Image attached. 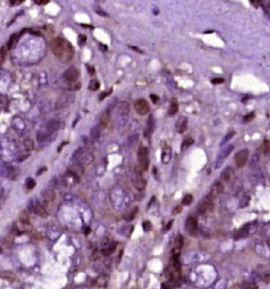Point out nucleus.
<instances>
[{
	"instance_id": "nucleus-15",
	"label": "nucleus",
	"mask_w": 270,
	"mask_h": 289,
	"mask_svg": "<svg viewBox=\"0 0 270 289\" xmlns=\"http://www.w3.org/2000/svg\"><path fill=\"white\" fill-rule=\"evenodd\" d=\"M73 100H74V97H73L72 95H63V97H60L58 102H56V108L65 107V106L69 105Z\"/></svg>"
},
{
	"instance_id": "nucleus-45",
	"label": "nucleus",
	"mask_w": 270,
	"mask_h": 289,
	"mask_svg": "<svg viewBox=\"0 0 270 289\" xmlns=\"http://www.w3.org/2000/svg\"><path fill=\"white\" fill-rule=\"evenodd\" d=\"M137 211H138V209H137V208H135L134 210L132 211V212H131V215H130V216L128 217V219H129V221H131V219H134V216H135V214H136Z\"/></svg>"
},
{
	"instance_id": "nucleus-28",
	"label": "nucleus",
	"mask_w": 270,
	"mask_h": 289,
	"mask_svg": "<svg viewBox=\"0 0 270 289\" xmlns=\"http://www.w3.org/2000/svg\"><path fill=\"white\" fill-rule=\"evenodd\" d=\"M17 39H18V35L15 33V34H12L10 35V40H8V42H7V44H6V49H10L14 46V44L16 43L17 42Z\"/></svg>"
},
{
	"instance_id": "nucleus-51",
	"label": "nucleus",
	"mask_w": 270,
	"mask_h": 289,
	"mask_svg": "<svg viewBox=\"0 0 270 289\" xmlns=\"http://www.w3.org/2000/svg\"><path fill=\"white\" fill-rule=\"evenodd\" d=\"M68 144V142H63V143L61 144L60 146H59V148H58V152H60L61 149H63V146H66V144Z\"/></svg>"
},
{
	"instance_id": "nucleus-34",
	"label": "nucleus",
	"mask_w": 270,
	"mask_h": 289,
	"mask_svg": "<svg viewBox=\"0 0 270 289\" xmlns=\"http://www.w3.org/2000/svg\"><path fill=\"white\" fill-rule=\"evenodd\" d=\"M26 188L27 189H32V188H34L35 186V181L34 179H31V178H28L27 180H26Z\"/></svg>"
},
{
	"instance_id": "nucleus-37",
	"label": "nucleus",
	"mask_w": 270,
	"mask_h": 289,
	"mask_svg": "<svg viewBox=\"0 0 270 289\" xmlns=\"http://www.w3.org/2000/svg\"><path fill=\"white\" fill-rule=\"evenodd\" d=\"M112 93V88H110L109 91H105V92H102L101 94H100V96H99V100H104L105 98H107L108 96H109L110 94Z\"/></svg>"
},
{
	"instance_id": "nucleus-19",
	"label": "nucleus",
	"mask_w": 270,
	"mask_h": 289,
	"mask_svg": "<svg viewBox=\"0 0 270 289\" xmlns=\"http://www.w3.org/2000/svg\"><path fill=\"white\" fill-rule=\"evenodd\" d=\"M183 246V236L182 235H178L175 239V244H174V256H178L177 253L180 252L181 248Z\"/></svg>"
},
{
	"instance_id": "nucleus-50",
	"label": "nucleus",
	"mask_w": 270,
	"mask_h": 289,
	"mask_svg": "<svg viewBox=\"0 0 270 289\" xmlns=\"http://www.w3.org/2000/svg\"><path fill=\"white\" fill-rule=\"evenodd\" d=\"M172 223H174V221H169V223H167V226L165 227V230H169V229L172 228Z\"/></svg>"
},
{
	"instance_id": "nucleus-43",
	"label": "nucleus",
	"mask_w": 270,
	"mask_h": 289,
	"mask_svg": "<svg viewBox=\"0 0 270 289\" xmlns=\"http://www.w3.org/2000/svg\"><path fill=\"white\" fill-rule=\"evenodd\" d=\"M181 211H182V206L178 205V206H176V207H175L174 210H172V214L177 215V214H179V213H180Z\"/></svg>"
},
{
	"instance_id": "nucleus-23",
	"label": "nucleus",
	"mask_w": 270,
	"mask_h": 289,
	"mask_svg": "<svg viewBox=\"0 0 270 289\" xmlns=\"http://www.w3.org/2000/svg\"><path fill=\"white\" fill-rule=\"evenodd\" d=\"M153 130H154V121H153V117H150L147 124V128L145 130V136H150L152 134Z\"/></svg>"
},
{
	"instance_id": "nucleus-57",
	"label": "nucleus",
	"mask_w": 270,
	"mask_h": 289,
	"mask_svg": "<svg viewBox=\"0 0 270 289\" xmlns=\"http://www.w3.org/2000/svg\"><path fill=\"white\" fill-rule=\"evenodd\" d=\"M267 244H268V246H269V248H270V241H268V242H267Z\"/></svg>"
},
{
	"instance_id": "nucleus-32",
	"label": "nucleus",
	"mask_w": 270,
	"mask_h": 289,
	"mask_svg": "<svg viewBox=\"0 0 270 289\" xmlns=\"http://www.w3.org/2000/svg\"><path fill=\"white\" fill-rule=\"evenodd\" d=\"M77 43H78V46H80V47L84 46L86 43V35L85 34H79L78 40H77Z\"/></svg>"
},
{
	"instance_id": "nucleus-16",
	"label": "nucleus",
	"mask_w": 270,
	"mask_h": 289,
	"mask_svg": "<svg viewBox=\"0 0 270 289\" xmlns=\"http://www.w3.org/2000/svg\"><path fill=\"white\" fill-rule=\"evenodd\" d=\"M51 134H52V133H51L50 131L48 130L47 127H46V126H43V127L40 129V131L37 132V142L42 143V142H44L45 139H47Z\"/></svg>"
},
{
	"instance_id": "nucleus-18",
	"label": "nucleus",
	"mask_w": 270,
	"mask_h": 289,
	"mask_svg": "<svg viewBox=\"0 0 270 289\" xmlns=\"http://www.w3.org/2000/svg\"><path fill=\"white\" fill-rule=\"evenodd\" d=\"M45 126L47 127V129L51 133H53L59 129V127H60V123H59V121H57V120H51V121L48 122Z\"/></svg>"
},
{
	"instance_id": "nucleus-56",
	"label": "nucleus",
	"mask_w": 270,
	"mask_h": 289,
	"mask_svg": "<svg viewBox=\"0 0 270 289\" xmlns=\"http://www.w3.org/2000/svg\"><path fill=\"white\" fill-rule=\"evenodd\" d=\"M132 49H133V50H135V51H137V52H141V51L140 50H138V49H137L136 47H131Z\"/></svg>"
},
{
	"instance_id": "nucleus-20",
	"label": "nucleus",
	"mask_w": 270,
	"mask_h": 289,
	"mask_svg": "<svg viewBox=\"0 0 270 289\" xmlns=\"http://www.w3.org/2000/svg\"><path fill=\"white\" fill-rule=\"evenodd\" d=\"M170 158H172V151L169 147L163 149L162 151V155H161V160L164 164H167L170 161Z\"/></svg>"
},
{
	"instance_id": "nucleus-11",
	"label": "nucleus",
	"mask_w": 270,
	"mask_h": 289,
	"mask_svg": "<svg viewBox=\"0 0 270 289\" xmlns=\"http://www.w3.org/2000/svg\"><path fill=\"white\" fill-rule=\"evenodd\" d=\"M223 185L221 182H215V183L213 184V186L211 187V192H210V195H208V197L210 198V199H214V198L218 197V195H220L221 193L223 192Z\"/></svg>"
},
{
	"instance_id": "nucleus-29",
	"label": "nucleus",
	"mask_w": 270,
	"mask_h": 289,
	"mask_svg": "<svg viewBox=\"0 0 270 289\" xmlns=\"http://www.w3.org/2000/svg\"><path fill=\"white\" fill-rule=\"evenodd\" d=\"M192 144H193V139H192V137H187V139H185L182 143V151H184L187 148H189Z\"/></svg>"
},
{
	"instance_id": "nucleus-31",
	"label": "nucleus",
	"mask_w": 270,
	"mask_h": 289,
	"mask_svg": "<svg viewBox=\"0 0 270 289\" xmlns=\"http://www.w3.org/2000/svg\"><path fill=\"white\" fill-rule=\"evenodd\" d=\"M192 200H193V198L191 195H186L182 200V204L183 205H190L192 203Z\"/></svg>"
},
{
	"instance_id": "nucleus-55",
	"label": "nucleus",
	"mask_w": 270,
	"mask_h": 289,
	"mask_svg": "<svg viewBox=\"0 0 270 289\" xmlns=\"http://www.w3.org/2000/svg\"><path fill=\"white\" fill-rule=\"evenodd\" d=\"M90 228H86L85 229V234H88V233H90Z\"/></svg>"
},
{
	"instance_id": "nucleus-33",
	"label": "nucleus",
	"mask_w": 270,
	"mask_h": 289,
	"mask_svg": "<svg viewBox=\"0 0 270 289\" xmlns=\"http://www.w3.org/2000/svg\"><path fill=\"white\" fill-rule=\"evenodd\" d=\"M6 49L5 47H1L0 48V66L3 64L4 59H5V55H6Z\"/></svg>"
},
{
	"instance_id": "nucleus-4",
	"label": "nucleus",
	"mask_w": 270,
	"mask_h": 289,
	"mask_svg": "<svg viewBox=\"0 0 270 289\" xmlns=\"http://www.w3.org/2000/svg\"><path fill=\"white\" fill-rule=\"evenodd\" d=\"M79 71L77 70L75 67H71V68H69L67 71L65 72V74H63V78H65V80L68 82V83H76V82H78L79 78Z\"/></svg>"
},
{
	"instance_id": "nucleus-24",
	"label": "nucleus",
	"mask_w": 270,
	"mask_h": 289,
	"mask_svg": "<svg viewBox=\"0 0 270 289\" xmlns=\"http://www.w3.org/2000/svg\"><path fill=\"white\" fill-rule=\"evenodd\" d=\"M108 123H109V112H105L100 115V124L105 127L108 125Z\"/></svg>"
},
{
	"instance_id": "nucleus-9",
	"label": "nucleus",
	"mask_w": 270,
	"mask_h": 289,
	"mask_svg": "<svg viewBox=\"0 0 270 289\" xmlns=\"http://www.w3.org/2000/svg\"><path fill=\"white\" fill-rule=\"evenodd\" d=\"M212 207H213V203H212V199H210L209 197H207L205 200H202V201L198 203V211L201 213V214H205L206 212H208L209 210H211Z\"/></svg>"
},
{
	"instance_id": "nucleus-27",
	"label": "nucleus",
	"mask_w": 270,
	"mask_h": 289,
	"mask_svg": "<svg viewBox=\"0 0 270 289\" xmlns=\"http://www.w3.org/2000/svg\"><path fill=\"white\" fill-rule=\"evenodd\" d=\"M99 88H100V82L96 80V79L90 80V84H88V88H90V91H97L99 90Z\"/></svg>"
},
{
	"instance_id": "nucleus-30",
	"label": "nucleus",
	"mask_w": 270,
	"mask_h": 289,
	"mask_svg": "<svg viewBox=\"0 0 270 289\" xmlns=\"http://www.w3.org/2000/svg\"><path fill=\"white\" fill-rule=\"evenodd\" d=\"M24 146H25V148L27 149L28 151L34 150V142H32L31 139H26L25 141H24Z\"/></svg>"
},
{
	"instance_id": "nucleus-54",
	"label": "nucleus",
	"mask_w": 270,
	"mask_h": 289,
	"mask_svg": "<svg viewBox=\"0 0 270 289\" xmlns=\"http://www.w3.org/2000/svg\"><path fill=\"white\" fill-rule=\"evenodd\" d=\"M161 287H162V289H170V287H169V285H167V284H166V283H164V284H162V286H161Z\"/></svg>"
},
{
	"instance_id": "nucleus-58",
	"label": "nucleus",
	"mask_w": 270,
	"mask_h": 289,
	"mask_svg": "<svg viewBox=\"0 0 270 289\" xmlns=\"http://www.w3.org/2000/svg\"><path fill=\"white\" fill-rule=\"evenodd\" d=\"M0 253H1V250H0Z\"/></svg>"
},
{
	"instance_id": "nucleus-44",
	"label": "nucleus",
	"mask_w": 270,
	"mask_h": 289,
	"mask_svg": "<svg viewBox=\"0 0 270 289\" xmlns=\"http://www.w3.org/2000/svg\"><path fill=\"white\" fill-rule=\"evenodd\" d=\"M95 10H96V13L97 14H99V15H101V16H103V17H108V15L106 14L104 10H102L100 7L99 8H95Z\"/></svg>"
},
{
	"instance_id": "nucleus-21",
	"label": "nucleus",
	"mask_w": 270,
	"mask_h": 289,
	"mask_svg": "<svg viewBox=\"0 0 270 289\" xmlns=\"http://www.w3.org/2000/svg\"><path fill=\"white\" fill-rule=\"evenodd\" d=\"M134 186L137 190H143L145 188V186H147V181L141 178V175H139L137 177V179L134 181Z\"/></svg>"
},
{
	"instance_id": "nucleus-6",
	"label": "nucleus",
	"mask_w": 270,
	"mask_h": 289,
	"mask_svg": "<svg viewBox=\"0 0 270 289\" xmlns=\"http://www.w3.org/2000/svg\"><path fill=\"white\" fill-rule=\"evenodd\" d=\"M248 155H249V152H248V150H246V149L240 150L238 153H237L236 156H235V162H236L237 168H241L245 165L247 159H248Z\"/></svg>"
},
{
	"instance_id": "nucleus-10",
	"label": "nucleus",
	"mask_w": 270,
	"mask_h": 289,
	"mask_svg": "<svg viewBox=\"0 0 270 289\" xmlns=\"http://www.w3.org/2000/svg\"><path fill=\"white\" fill-rule=\"evenodd\" d=\"M30 208H31V210L34 211L35 214L43 217V219H46V217H48V215H49V213L46 210V208L44 207L40 202H35L34 204H32V205L30 206Z\"/></svg>"
},
{
	"instance_id": "nucleus-52",
	"label": "nucleus",
	"mask_w": 270,
	"mask_h": 289,
	"mask_svg": "<svg viewBox=\"0 0 270 289\" xmlns=\"http://www.w3.org/2000/svg\"><path fill=\"white\" fill-rule=\"evenodd\" d=\"M100 47H102L101 49H102V50H103V51H107V50H108V47H107V46L103 45V44H100Z\"/></svg>"
},
{
	"instance_id": "nucleus-17",
	"label": "nucleus",
	"mask_w": 270,
	"mask_h": 289,
	"mask_svg": "<svg viewBox=\"0 0 270 289\" xmlns=\"http://www.w3.org/2000/svg\"><path fill=\"white\" fill-rule=\"evenodd\" d=\"M42 197L44 198V199L46 200V201L50 202V201H53V200L55 199V192L53 189H50V188H45V189L42 190Z\"/></svg>"
},
{
	"instance_id": "nucleus-49",
	"label": "nucleus",
	"mask_w": 270,
	"mask_h": 289,
	"mask_svg": "<svg viewBox=\"0 0 270 289\" xmlns=\"http://www.w3.org/2000/svg\"><path fill=\"white\" fill-rule=\"evenodd\" d=\"M87 70H88V72H90V74H95V69L92 68V67H90V66H87Z\"/></svg>"
},
{
	"instance_id": "nucleus-13",
	"label": "nucleus",
	"mask_w": 270,
	"mask_h": 289,
	"mask_svg": "<svg viewBox=\"0 0 270 289\" xmlns=\"http://www.w3.org/2000/svg\"><path fill=\"white\" fill-rule=\"evenodd\" d=\"M79 182V176H77L75 173L69 171L67 173V175L65 176V183H67L68 185L73 186L75 184H77Z\"/></svg>"
},
{
	"instance_id": "nucleus-5",
	"label": "nucleus",
	"mask_w": 270,
	"mask_h": 289,
	"mask_svg": "<svg viewBox=\"0 0 270 289\" xmlns=\"http://www.w3.org/2000/svg\"><path fill=\"white\" fill-rule=\"evenodd\" d=\"M73 56H74V48H73V46L71 45L68 41H66L65 49H63V53H61V55L58 58L60 59V61H63V63H69L70 61H72Z\"/></svg>"
},
{
	"instance_id": "nucleus-41",
	"label": "nucleus",
	"mask_w": 270,
	"mask_h": 289,
	"mask_svg": "<svg viewBox=\"0 0 270 289\" xmlns=\"http://www.w3.org/2000/svg\"><path fill=\"white\" fill-rule=\"evenodd\" d=\"M263 149H264V153H265V154H269V153H270V141L265 142Z\"/></svg>"
},
{
	"instance_id": "nucleus-1",
	"label": "nucleus",
	"mask_w": 270,
	"mask_h": 289,
	"mask_svg": "<svg viewBox=\"0 0 270 289\" xmlns=\"http://www.w3.org/2000/svg\"><path fill=\"white\" fill-rule=\"evenodd\" d=\"M74 159L76 161H78L79 163H90L94 160V156L90 152L85 151L83 148H79L73 154Z\"/></svg>"
},
{
	"instance_id": "nucleus-47",
	"label": "nucleus",
	"mask_w": 270,
	"mask_h": 289,
	"mask_svg": "<svg viewBox=\"0 0 270 289\" xmlns=\"http://www.w3.org/2000/svg\"><path fill=\"white\" fill-rule=\"evenodd\" d=\"M151 100L154 103H157V101H158V97L156 96V95H151Z\"/></svg>"
},
{
	"instance_id": "nucleus-12",
	"label": "nucleus",
	"mask_w": 270,
	"mask_h": 289,
	"mask_svg": "<svg viewBox=\"0 0 270 289\" xmlns=\"http://www.w3.org/2000/svg\"><path fill=\"white\" fill-rule=\"evenodd\" d=\"M187 125H188L187 118H186V117H180L178 120H177V123H176L177 132H179V133L185 132L186 129H187Z\"/></svg>"
},
{
	"instance_id": "nucleus-48",
	"label": "nucleus",
	"mask_w": 270,
	"mask_h": 289,
	"mask_svg": "<svg viewBox=\"0 0 270 289\" xmlns=\"http://www.w3.org/2000/svg\"><path fill=\"white\" fill-rule=\"evenodd\" d=\"M247 289H258V286H257L256 284H254V283H251L248 285V287H247Z\"/></svg>"
},
{
	"instance_id": "nucleus-39",
	"label": "nucleus",
	"mask_w": 270,
	"mask_h": 289,
	"mask_svg": "<svg viewBox=\"0 0 270 289\" xmlns=\"http://www.w3.org/2000/svg\"><path fill=\"white\" fill-rule=\"evenodd\" d=\"M97 284H98L99 286H102V287H104V286L107 284V281H106V278L105 277H101L99 278L98 282H97Z\"/></svg>"
},
{
	"instance_id": "nucleus-46",
	"label": "nucleus",
	"mask_w": 270,
	"mask_h": 289,
	"mask_svg": "<svg viewBox=\"0 0 270 289\" xmlns=\"http://www.w3.org/2000/svg\"><path fill=\"white\" fill-rule=\"evenodd\" d=\"M22 0H14V1H10V5H17V4H21L22 3Z\"/></svg>"
},
{
	"instance_id": "nucleus-53",
	"label": "nucleus",
	"mask_w": 270,
	"mask_h": 289,
	"mask_svg": "<svg viewBox=\"0 0 270 289\" xmlns=\"http://www.w3.org/2000/svg\"><path fill=\"white\" fill-rule=\"evenodd\" d=\"M37 4H47L49 3V1H44V0H41V1H35Z\"/></svg>"
},
{
	"instance_id": "nucleus-2",
	"label": "nucleus",
	"mask_w": 270,
	"mask_h": 289,
	"mask_svg": "<svg viewBox=\"0 0 270 289\" xmlns=\"http://www.w3.org/2000/svg\"><path fill=\"white\" fill-rule=\"evenodd\" d=\"M66 46V41L60 37H57V39H54L51 41L50 43V47L51 50H52L53 54L56 55L57 57H59L63 53V49H65Z\"/></svg>"
},
{
	"instance_id": "nucleus-40",
	"label": "nucleus",
	"mask_w": 270,
	"mask_h": 289,
	"mask_svg": "<svg viewBox=\"0 0 270 289\" xmlns=\"http://www.w3.org/2000/svg\"><path fill=\"white\" fill-rule=\"evenodd\" d=\"M254 118V112H251V113H248V115H245L244 119H243V121H244L245 123H247V122H251Z\"/></svg>"
},
{
	"instance_id": "nucleus-22",
	"label": "nucleus",
	"mask_w": 270,
	"mask_h": 289,
	"mask_svg": "<svg viewBox=\"0 0 270 289\" xmlns=\"http://www.w3.org/2000/svg\"><path fill=\"white\" fill-rule=\"evenodd\" d=\"M119 112L121 113L122 115H127L128 112H129V104L127 102H121L119 104Z\"/></svg>"
},
{
	"instance_id": "nucleus-35",
	"label": "nucleus",
	"mask_w": 270,
	"mask_h": 289,
	"mask_svg": "<svg viewBox=\"0 0 270 289\" xmlns=\"http://www.w3.org/2000/svg\"><path fill=\"white\" fill-rule=\"evenodd\" d=\"M116 243H112L111 246H108L107 250L104 251L103 254H104V255H107V256H108V255H110V254H111V253H113V252H114V250H116Z\"/></svg>"
},
{
	"instance_id": "nucleus-36",
	"label": "nucleus",
	"mask_w": 270,
	"mask_h": 289,
	"mask_svg": "<svg viewBox=\"0 0 270 289\" xmlns=\"http://www.w3.org/2000/svg\"><path fill=\"white\" fill-rule=\"evenodd\" d=\"M142 228H143V230H145V232H149V231H151V230H152V224H151V222L145 221V222L142 223Z\"/></svg>"
},
{
	"instance_id": "nucleus-7",
	"label": "nucleus",
	"mask_w": 270,
	"mask_h": 289,
	"mask_svg": "<svg viewBox=\"0 0 270 289\" xmlns=\"http://www.w3.org/2000/svg\"><path fill=\"white\" fill-rule=\"evenodd\" d=\"M134 108H135V110L137 112V113H139V115H148L149 112H150L149 103H148V102L145 101V100H143V99L137 100V101L135 102V104H134Z\"/></svg>"
},
{
	"instance_id": "nucleus-14",
	"label": "nucleus",
	"mask_w": 270,
	"mask_h": 289,
	"mask_svg": "<svg viewBox=\"0 0 270 289\" xmlns=\"http://www.w3.org/2000/svg\"><path fill=\"white\" fill-rule=\"evenodd\" d=\"M233 176H234L233 168H225V170L222 171V173H221L220 180H221V181H223V182H225V183H229V182L232 181Z\"/></svg>"
},
{
	"instance_id": "nucleus-3",
	"label": "nucleus",
	"mask_w": 270,
	"mask_h": 289,
	"mask_svg": "<svg viewBox=\"0 0 270 289\" xmlns=\"http://www.w3.org/2000/svg\"><path fill=\"white\" fill-rule=\"evenodd\" d=\"M138 161L141 168L147 171L149 168V151L145 147H140L138 150Z\"/></svg>"
},
{
	"instance_id": "nucleus-42",
	"label": "nucleus",
	"mask_w": 270,
	"mask_h": 289,
	"mask_svg": "<svg viewBox=\"0 0 270 289\" xmlns=\"http://www.w3.org/2000/svg\"><path fill=\"white\" fill-rule=\"evenodd\" d=\"M211 82H212V84H221L225 82V79L223 78H213L211 80Z\"/></svg>"
},
{
	"instance_id": "nucleus-26",
	"label": "nucleus",
	"mask_w": 270,
	"mask_h": 289,
	"mask_svg": "<svg viewBox=\"0 0 270 289\" xmlns=\"http://www.w3.org/2000/svg\"><path fill=\"white\" fill-rule=\"evenodd\" d=\"M178 109H179V105L178 103H177V101H172V103L170 104V107L169 109V115H176V113L178 112Z\"/></svg>"
},
{
	"instance_id": "nucleus-25",
	"label": "nucleus",
	"mask_w": 270,
	"mask_h": 289,
	"mask_svg": "<svg viewBox=\"0 0 270 289\" xmlns=\"http://www.w3.org/2000/svg\"><path fill=\"white\" fill-rule=\"evenodd\" d=\"M99 136H100V128H99V126H95L90 129V137L94 141H96V139H98Z\"/></svg>"
},
{
	"instance_id": "nucleus-38",
	"label": "nucleus",
	"mask_w": 270,
	"mask_h": 289,
	"mask_svg": "<svg viewBox=\"0 0 270 289\" xmlns=\"http://www.w3.org/2000/svg\"><path fill=\"white\" fill-rule=\"evenodd\" d=\"M234 135H235V132H234V131H232V132H230L229 134L225 135V139H223V141L221 142V146H223V144H225V143H227V141H230V139H231L232 137L234 136Z\"/></svg>"
},
{
	"instance_id": "nucleus-8",
	"label": "nucleus",
	"mask_w": 270,
	"mask_h": 289,
	"mask_svg": "<svg viewBox=\"0 0 270 289\" xmlns=\"http://www.w3.org/2000/svg\"><path fill=\"white\" fill-rule=\"evenodd\" d=\"M185 229L186 231L188 232V234L191 235V236H194L196 234V231H198V221L194 216H189L186 221L185 224Z\"/></svg>"
}]
</instances>
